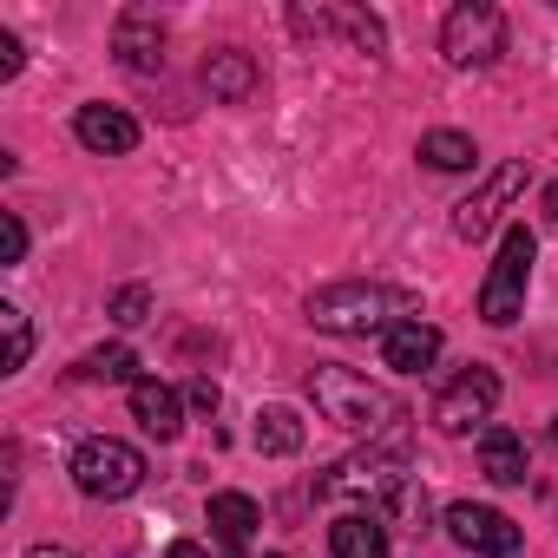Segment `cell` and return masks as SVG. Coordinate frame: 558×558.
Returning <instances> with one entry per match:
<instances>
[{
    "mask_svg": "<svg viewBox=\"0 0 558 558\" xmlns=\"http://www.w3.org/2000/svg\"><path fill=\"white\" fill-rule=\"evenodd\" d=\"M310 323L323 336H395L401 323H421V296L414 290H388V283H323L310 296Z\"/></svg>",
    "mask_w": 558,
    "mask_h": 558,
    "instance_id": "obj_1",
    "label": "cell"
},
{
    "mask_svg": "<svg viewBox=\"0 0 558 558\" xmlns=\"http://www.w3.org/2000/svg\"><path fill=\"white\" fill-rule=\"evenodd\" d=\"M316 493H323V499H362L368 512L388 506V499H401V493H408V447H401V434H388L381 447L349 453L342 466H329V473L316 480Z\"/></svg>",
    "mask_w": 558,
    "mask_h": 558,
    "instance_id": "obj_2",
    "label": "cell"
},
{
    "mask_svg": "<svg viewBox=\"0 0 558 558\" xmlns=\"http://www.w3.org/2000/svg\"><path fill=\"white\" fill-rule=\"evenodd\" d=\"M310 395H316L323 421H336V427H349V434H381V427L401 421L395 395L375 388V381L355 375V368H316V375H310Z\"/></svg>",
    "mask_w": 558,
    "mask_h": 558,
    "instance_id": "obj_3",
    "label": "cell"
},
{
    "mask_svg": "<svg viewBox=\"0 0 558 558\" xmlns=\"http://www.w3.org/2000/svg\"><path fill=\"white\" fill-rule=\"evenodd\" d=\"M532 256H538L532 230H525V223H512V230L499 236V256H493V269H486V283H480V323L506 329V323H519V316H525Z\"/></svg>",
    "mask_w": 558,
    "mask_h": 558,
    "instance_id": "obj_4",
    "label": "cell"
},
{
    "mask_svg": "<svg viewBox=\"0 0 558 558\" xmlns=\"http://www.w3.org/2000/svg\"><path fill=\"white\" fill-rule=\"evenodd\" d=\"M73 486L86 499H125V493L145 486V453L125 447V440H112V434H99V440H86L73 453Z\"/></svg>",
    "mask_w": 558,
    "mask_h": 558,
    "instance_id": "obj_5",
    "label": "cell"
},
{
    "mask_svg": "<svg viewBox=\"0 0 558 558\" xmlns=\"http://www.w3.org/2000/svg\"><path fill=\"white\" fill-rule=\"evenodd\" d=\"M440 53L447 66H493L506 53V14L486 8V0H460L440 27Z\"/></svg>",
    "mask_w": 558,
    "mask_h": 558,
    "instance_id": "obj_6",
    "label": "cell"
},
{
    "mask_svg": "<svg viewBox=\"0 0 558 558\" xmlns=\"http://www.w3.org/2000/svg\"><path fill=\"white\" fill-rule=\"evenodd\" d=\"M493 408H499V375L493 368H466V375H453L434 395V427L440 434H473V427H486Z\"/></svg>",
    "mask_w": 558,
    "mask_h": 558,
    "instance_id": "obj_7",
    "label": "cell"
},
{
    "mask_svg": "<svg viewBox=\"0 0 558 558\" xmlns=\"http://www.w3.org/2000/svg\"><path fill=\"white\" fill-rule=\"evenodd\" d=\"M447 538L473 558H519V525L499 512V506H473V499H453L447 506Z\"/></svg>",
    "mask_w": 558,
    "mask_h": 558,
    "instance_id": "obj_8",
    "label": "cell"
},
{
    "mask_svg": "<svg viewBox=\"0 0 558 558\" xmlns=\"http://www.w3.org/2000/svg\"><path fill=\"white\" fill-rule=\"evenodd\" d=\"M519 191H525V158H506V165H499V171H493V178H486L460 210H453V236H466V243H473V236H486V230L506 217V204H512Z\"/></svg>",
    "mask_w": 558,
    "mask_h": 558,
    "instance_id": "obj_9",
    "label": "cell"
},
{
    "mask_svg": "<svg viewBox=\"0 0 558 558\" xmlns=\"http://www.w3.org/2000/svg\"><path fill=\"white\" fill-rule=\"evenodd\" d=\"M73 132H80V145L99 151V158H125V151L138 145V119L119 112V106H80Z\"/></svg>",
    "mask_w": 558,
    "mask_h": 558,
    "instance_id": "obj_10",
    "label": "cell"
},
{
    "mask_svg": "<svg viewBox=\"0 0 558 558\" xmlns=\"http://www.w3.org/2000/svg\"><path fill=\"white\" fill-rule=\"evenodd\" d=\"M290 21H296L303 34H349L362 53H381V47H388L381 21H375V14H362V8H296Z\"/></svg>",
    "mask_w": 558,
    "mask_h": 558,
    "instance_id": "obj_11",
    "label": "cell"
},
{
    "mask_svg": "<svg viewBox=\"0 0 558 558\" xmlns=\"http://www.w3.org/2000/svg\"><path fill=\"white\" fill-rule=\"evenodd\" d=\"M112 47H119V60H125L132 73H158V66H165V27H158V14H145V8L119 14Z\"/></svg>",
    "mask_w": 558,
    "mask_h": 558,
    "instance_id": "obj_12",
    "label": "cell"
},
{
    "mask_svg": "<svg viewBox=\"0 0 558 558\" xmlns=\"http://www.w3.org/2000/svg\"><path fill=\"white\" fill-rule=\"evenodd\" d=\"M381 362H388L395 375L434 368V362H440V329H434V323H401L395 336H381Z\"/></svg>",
    "mask_w": 558,
    "mask_h": 558,
    "instance_id": "obj_13",
    "label": "cell"
},
{
    "mask_svg": "<svg viewBox=\"0 0 558 558\" xmlns=\"http://www.w3.org/2000/svg\"><path fill=\"white\" fill-rule=\"evenodd\" d=\"M480 473H486L493 486H525V473H532V466H525V440H519L512 427H493V421H486V427H480Z\"/></svg>",
    "mask_w": 558,
    "mask_h": 558,
    "instance_id": "obj_14",
    "label": "cell"
},
{
    "mask_svg": "<svg viewBox=\"0 0 558 558\" xmlns=\"http://www.w3.org/2000/svg\"><path fill=\"white\" fill-rule=\"evenodd\" d=\"M204 86H210V99L243 106V99L256 93V60H250L243 47H217V53L204 60Z\"/></svg>",
    "mask_w": 558,
    "mask_h": 558,
    "instance_id": "obj_15",
    "label": "cell"
},
{
    "mask_svg": "<svg viewBox=\"0 0 558 558\" xmlns=\"http://www.w3.org/2000/svg\"><path fill=\"white\" fill-rule=\"evenodd\" d=\"M132 421L151 434V440H171L178 427H184V401H178V388H165V381H138L132 388Z\"/></svg>",
    "mask_w": 558,
    "mask_h": 558,
    "instance_id": "obj_16",
    "label": "cell"
},
{
    "mask_svg": "<svg viewBox=\"0 0 558 558\" xmlns=\"http://www.w3.org/2000/svg\"><path fill=\"white\" fill-rule=\"evenodd\" d=\"M256 525H263V512H256L250 493H210V532H217L223 551H243L256 538Z\"/></svg>",
    "mask_w": 558,
    "mask_h": 558,
    "instance_id": "obj_17",
    "label": "cell"
},
{
    "mask_svg": "<svg viewBox=\"0 0 558 558\" xmlns=\"http://www.w3.org/2000/svg\"><path fill=\"white\" fill-rule=\"evenodd\" d=\"M329 551L336 558H388V525L381 512H342L329 525Z\"/></svg>",
    "mask_w": 558,
    "mask_h": 558,
    "instance_id": "obj_18",
    "label": "cell"
},
{
    "mask_svg": "<svg viewBox=\"0 0 558 558\" xmlns=\"http://www.w3.org/2000/svg\"><path fill=\"white\" fill-rule=\"evenodd\" d=\"M250 440H256V453H269V460H290V453L303 447V421H296V408H256Z\"/></svg>",
    "mask_w": 558,
    "mask_h": 558,
    "instance_id": "obj_19",
    "label": "cell"
},
{
    "mask_svg": "<svg viewBox=\"0 0 558 558\" xmlns=\"http://www.w3.org/2000/svg\"><path fill=\"white\" fill-rule=\"evenodd\" d=\"M421 158H427L434 171H473V165H480V151H473L466 132H427V138H421Z\"/></svg>",
    "mask_w": 558,
    "mask_h": 558,
    "instance_id": "obj_20",
    "label": "cell"
},
{
    "mask_svg": "<svg viewBox=\"0 0 558 558\" xmlns=\"http://www.w3.org/2000/svg\"><path fill=\"white\" fill-rule=\"evenodd\" d=\"M80 381H125V388H138L145 375H138V355L112 342V349H93V355L80 362Z\"/></svg>",
    "mask_w": 558,
    "mask_h": 558,
    "instance_id": "obj_21",
    "label": "cell"
},
{
    "mask_svg": "<svg viewBox=\"0 0 558 558\" xmlns=\"http://www.w3.org/2000/svg\"><path fill=\"white\" fill-rule=\"evenodd\" d=\"M0 329H8V375H14V368H27V355H34V329H27L21 310H0Z\"/></svg>",
    "mask_w": 558,
    "mask_h": 558,
    "instance_id": "obj_22",
    "label": "cell"
},
{
    "mask_svg": "<svg viewBox=\"0 0 558 558\" xmlns=\"http://www.w3.org/2000/svg\"><path fill=\"white\" fill-rule=\"evenodd\" d=\"M145 316H151V290H145V283H125V290L112 296V323H119V329H138Z\"/></svg>",
    "mask_w": 558,
    "mask_h": 558,
    "instance_id": "obj_23",
    "label": "cell"
},
{
    "mask_svg": "<svg viewBox=\"0 0 558 558\" xmlns=\"http://www.w3.org/2000/svg\"><path fill=\"white\" fill-rule=\"evenodd\" d=\"M0 256H8V263L27 256V223H21L14 210H0Z\"/></svg>",
    "mask_w": 558,
    "mask_h": 558,
    "instance_id": "obj_24",
    "label": "cell"
},
{
    "mask_svg": "<svg viewBox=\"0 0 558 558\" xmlns=\"http://www.w3.org/2000/svg\"><path fill=\"white\" fill-rule=\"evenodd\" d=\"M217 401H223V395H217V381H210V375H197V381H191V408H197V414H217Z\"/></svg>",
    "mask_w": 558,
    "mask_h": 558,
    "instance_id": "obj_25",
    "label": "cell"
},
{
    "mask_svg": "<svg viewBox=\"0 0 558 558\" xmlns=\"http://www.w3.org/2000/svg\"><path fill=\"white\" fill-rule=\"evenodd\" d=\"M14 73H21V40L0 27V80H14Z\"/></svg>",
    "mask_w": 558,
    "mask_h": 558,
    "instance_id": "obj_26",
    "label": "cell"
},
{
    "mask_svg": "<svg viewBox=\"0 0 558 558\" xmlns=\"http://www.w3.org/2000/svg\"><path fill=\"white\" fill-rule=\"evenodd\" d=\"M165 558H210L204 545H191V538H178V545H165Z\"/></svg>",
    "mask_w": 558,
    "mask_h": 558,
    "instance_id": "obj_27",
    "label": "cell"
},
{
    "mask_svg": "<svg viewBox=\"0 0 558 558\" xmlns=\"http://www.w3.org/2000/svg\"><path fill=\"white\" fill-rule=\"evenodd\" d=\"M27 558H80V551H66V545H34Z\"/></svg>",
    "mask_w": 558,
    "mask_h": 558,
    "instance_id": "obj_28",
    "label": "cell"
},
{
    "mask_svg": "<svg viewBox=\"0 0 558 558\" xmlns=\"http://www.w3.org/2000/svg\"><path fill=\"white\" fill-rule=\"evenodd\" d=\"M545 223H558V184H545Z\"/></svg>",
    "mask_w": 558,
    "mask_h": 558,
    "instance_id": "obj_29",
    "label": "cell"
},
{
    "mask_svg": "<svg viewBox=\"0 0 558 558\" xmlns=\"http://www.w3.org/2000/svg\"><path fill=\"white\" fill-rule=\"evenodd\" d=\"M551 440H558V427H551Z\"/></svg>",
    "mask_w": 558,
    "mask_h": 558,
    "instance_id": "obj_30",
    "label": "cell"
}]
</instances>
